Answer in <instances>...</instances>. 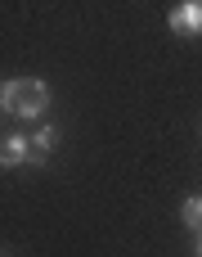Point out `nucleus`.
<instances>
[{
    "mask_svg": "<svg viewBox=\"0 0 202 257\" xmlns=\"http://www.w3.org/2000/svg\"><path fill=\"white\" fill-rule=\"evenodd\" d=\"M36 158V149H32V136H18V131H9L4 136V145H0V163L4 167H22V163H32Z\"/></svg>",
    "mask_w": 202,
    "mask_h": 257,
    "instance_id": "3",
    "label": "nucleus"
},
{
    "mask_svg": "<svg viewBox=\"0 0 202 257\" xmlns=\"http://www.w3.org/2000/svg\"><path fill=\"white\" fill-rule=\"evenodd\" d=\"M171 32L176 36H202V0H184L171 9Z\"/></svg>",
    "mask_w": 202,
    "mask_h": 257,
    "instance_id": "2",
    "label": "nucleus"
},
{
    "mask_svg": "<svg viewBox=\"0 0 202 257\" xmlns=\"http://www.w3.org/2000/svg\"><path fill=\"white\" fill-rule=\"evenodd\" d=\"M180 217H184V226H194V230H202V194H189V199H184Z\"/></svg>",
    "mask_w": 202,
    "mask_h": 257,
    "instance_id": "5",
    "label": "nucleus"
},
{
    "mask_svg": "<svg viewBox=\"0 0 202 257\" xmlns=\"http://www.w3.org/2000/svg\"><path fill=\"white\" fill-rule=\"evenodd\" d=\"M0 108L14 113V117H22V122H36L50 108V86L36 81V77H9L0 86Z\"/></svg>",
    "mask_w": 202,
    "mask_h": 257,
    "instance_id": "1",
    "label": "nucleus"
},
{
    "mask_svg": "<svg viewBox=\"0 0 202 257\" xmlns=\"http://www.w3.org/2000/svg\"><path fill=\"white\" fill-rule=\"evenodd\" d=\"M27 136H32V149H36V158H45V154L58 145V131H54L50 122H45V126H36V131H27Z\"/></svg>",
    "mask_w": 202,
    "mask_h": 257,
    "instance_id": "4",
    "label": "nucleus"
},
{
    "mask_svg": "<svg viewBox=\"0 0 202 257\" xmlns=\"http://www.w3.org/2000/svg\"><path fill=\"white\" fill-rule=\"evenodd\" d=\"M198 257H202V239H198Z\"/></svg>",
    "mask_w": 202,
    "mask_h": 257,
    "instance_id": "6",
    "label": "nucleus"
}]
</instances>
